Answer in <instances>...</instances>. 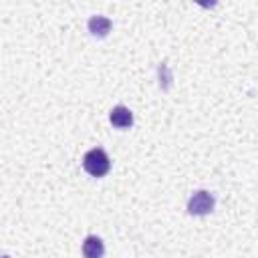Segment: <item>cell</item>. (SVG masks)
Instances as JSON below:
<instances>
[{"label":"cell","mask_w":258,"mask_h":258,"mask_svg":"<svg viewBox=\"0 0 258 258\" xmlns=\"http://www.w3.org/2000/svg\"><path fill=\"white\" fill-rule=\"evenodd\" d=\"M83 167H85V171H87L89 175H93V177H103V175L111 169V159H109V155H107L101 147H95V149H91V151L85 153V157H83Z\"/></svg>","instance_id":"1"},{"label":"cell","mask_w":258,"mask_h":258,"mask_svg":"<svg viewBox=\"0 0 258 258\" xmlns=\"http://www.w3.org/2000/svg\"><path fill=\"white\" fill-rule=\"evenodd\" d=\"M111 28H113V22H111L107 16L95 14V16L89 18V32H91L93 36L103 38V36H107V34L111 32Z\"/></svg>","instance_id":"3"},{"label":"cell","mask_w":258,"mask_h":258,"mask_svg":"<svg viewBox=\"0 0 258 258\" xmlns=\"http://www.w3.org/2000/svg\"><path fill=\"white\" fill-rule=\"evenodd\" d=\"M214 206H216L214 194H210L206 189H198L187 202V212L191 216H206L214 210Z\"/></svg>","instance_id":"2"},{"label":"cell","mask_w":258,"mask_h":258,"mask_svg":"<svg viewBox=\"0 0 258 258\" xmlns=\"http://www.w3.org/2000/svg\"><path fill=\"white\" fill-rule=\"evenodd\" d=\"M163 75V79H165V83H163V89H167L169 87V81H171V75L167 73V64L163 62V64H159V77Z\"/></svg>","instance_id":"6"},{"label":"cell","mask_w":258,"mask_h":258,"mask_svg":"<svg viewBox=\"0 0 258 258\" xmlns=\"http://www.w3.org/2000/svg\"><path fill=\"white\" fill-rule=\"evenodd\" d=\"M109 121H111L115 127H119V129H127V127H131V123H133V113H131L127 107L117 105V107H113V111L109 113Z\"/></svg>","instance_id":"4"},{"label":"cell","mask_w":258,"mask_h":258,"mask_svg":"<svg viewBox=\"0 0 258 258\" xmlns=\"http://www.w3.org/2000/svg\"><path fill=\"white\" fill-rule=\"evenodd\" d=\"M105 246L99 236H87L83 242V256L85 258H103Z\"/></svg>","instance_id":"5"}]
</instances>
